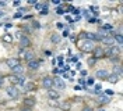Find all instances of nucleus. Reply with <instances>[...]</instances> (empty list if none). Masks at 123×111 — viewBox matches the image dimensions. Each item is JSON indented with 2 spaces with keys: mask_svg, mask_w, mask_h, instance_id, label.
<instances>
[{
  "mask_svg": "<svg viewBox=\"0 0 123 111\" xmlns=\"http://www.w3.org/2000/svg\"><path fill=\"white\" fill-rule=\"evenodd\" d=\"M78 47H80L83 52H85V53H90V52H92V50L95 49L94 42H91V40H87V39L81 40V42H78Z\"/></svg>",
  "mask_w": 123,
  "mask_h": 111,
  "instance_id": "1",
  "label": "nucleus"
},
{
  "mask_svg": "<svg viewBox=\"0 0 123 111\" xmlns=\"http://www.w3.org/2000/svg\"><path fill=\"white\" fill-rule=\"evenodd\" d=\"M106 54L109 57H112V58H113V57H117V56L120 54V49H119L117 46H111L109 50L106 52Z\"/></svg>",
  "mask_w": 123,
  "mask_h": 111,
  "instance_id": "2",
  "label": "nucleus"
},
{
  "mask_svg": "<svg viewBox=\"0 0 123 111\" xmlns=\"http://www.w3.org/2000/svg\"><path fill=\"white\" fill-rule=\"evenodd\" d=\"M6 92H7V95L11 97V99H17L18 95H20V93H18V89L15 88V86H8V88L6 89Z\"/></svg>",
  "mask_w": 123,
  "mask_h": 111,
  "instance_id": "3",
  "label": "nucleus"
},
{
  "mask_svg": "<svg viewBox=\"0 0 123 111\" xmlns=\"http://www.w3.org/2000/svg\"><path fill=\"white\" fill-rule=\"evenodd\" d=\"M42 85H43V88H46L49 90V89H52V86H53V79L49 78V76H45V78L42 79Z\"/></svg>",
  "mask_w": 123,
  "mask_h": 111,
  "instance_id": "4",
  "label": "nucleus"
},
{
  "mask_svg": "<svg viewBox=\"0 0 123 111\" xmlns=\"http://www.w3.org/2000/svg\"><path fill=\"white\" fill-rule=\"evenodd\" d=\"M92 54H94V58L98 60V58H101V57H104L105 52L102 50V47H95V49L92 50Z\"/></svg>",
  "mask_w": 123,
  "mask_h": 111,
  "instance_id": "5",
  "label": "nucleus"
},
{
  "mask_svg": "<svg viewBox=\"0 0 123 111\" xmlns=\"http://www.w3.org/2000/svg\"><path fill=\"white\" fill-rule=\"evenodd\" d=\"M6 64H7V67L8 68H14V67H17V65H20V60L18 58H7L6 60Z\"/></svg>",
  "mask_w": 123,
  "mask_h": 111,
  "instance_id": "6",
  "label": "nucleus"
},
{
  "mask_svg": "<svg viewBox=\"0 0 123 111\" xmlns=\"http://www.w3.org/2000/svg\"><path fill=\"white\" fill-rule=\"evenodd\" d=\"M95 76H97L98 79H106L108 76H109V74H108L106 69H98V71L95 72Z\"/></svg>",
  "mask_w": 123,
  "mask_h": 111,
  "instance_id": "7",
  "label": "nucleus"
},
{
  "mask_svg": "<svg viewBox=\"0 0 123 111\" xmlns=\"http://www.w3.org/2000/svg\"><path fill=\"white\" fill-rule=\"evenodd\" d=\"M53 85L57 89H66V83H64V81H63L62 78H56L53 81Z\"/></svg>",
  "mask_w": 123,
  "mask_h": 111,
  "instance_id": "8",
  "label": "nucleus"
},
{
  "mask_svg": "<svg viewBox=\"0 0 123 111\" xmlns=\"http://www.w3.org/2000/svg\"><path fill=\"white\" fill-rule=\"evenodd\" d=\"M20 44H21V47L23 49H25V47H28V46H31V40L28 36H23L21 39H20Z\"/></svg>",
  "mask_w": 123,
  "mask_h": 111,
  "instance_id": "9",
  "label": "nucleus"
},
{
  "mask_svg": "<svg viewBox=\"0 0 123 111\" xmlns=\"http://www.w3.org/2000/svg\"><path fill=\"white\" fill-rule=\"evenodd\" d=\"M48 96H49L50 100H57V99H59V92H56L53 89H49V90H48Z\"/></svg>",
  "mask_w": 123,
  "mask_h": 111,
  "instance_id": "10",
  "label": "nucleus"
},
{
  "mask_svg": "<svg viewBox=\"0 0 123 111\" xmlns=\"http://www.w3.org/2000/svg\"><path fill=\"white\" fill-rule=\"evenodd\" d=\"M35 106V99H32V97H27V99H24V107H34Z\"/></svg>",
  "mask_w": 123,
  "mask_h": 111,
  "instance_id": "11",
  "label": "nucleus"
},
{
  "mask_svg": "<svg viewBox=\"0 0 123 111\" xmlns=\"http://www.w3.org/2000/svg\"><path fill=\"white\" fill-rule=\"evenodd\" d=\"M1 40H3L4 43H13V35H11V33H4V35L1 36Z\"/></svg>",
  "mask_w": 123,
  "mask_h": 111,
  "instance_id": "12",
  "label": "nucleus"
},
{
  "mask_svg": "<svg viewBox=\"0 0 123 111\" xmlns=\"http://www.w3.org/2000/svg\"><path fill=\"white\" fill-rule=\"evenodd\" d=\"M28 67H30V69H38L39 68V61H37V60H31L30 63H28Z\"/></svg>",
  "mask_w": 123,
  "mask_h": 111,
  "instance_id": "13",
  "label": "nucleus"
},
{
  "mask_svg": "<svg viewBox=\"0 0 123 111\" xmlns=\"http://www.w3.org/2000/svg\"><path fill=\"white\" fill-rule=\"evenodd\" d=\"M113 42H115V40H113V37H112V36H105L104 39H102V43L108 44V46H112Z\"/></svg>",
  "mask_w": 123,
  "mask_h": 111,
  "instance_id": "14",
  "label": "nucleus"
},
{
  "mask_svg": "<svg viewBox=\"0 0 123 111\" xmlns=\"http://www.w3.org/2000/svg\"><path fill=\"white\" fill-rule=\"evenodd\" d=\"M24 89L31 92V90H35V89H37V85H35L34 82H28V83H25V85H24Z\"/></svg>",
  "mask_w": 123,
  "mask_h": 111,
  "instance_id": "15",
  "label": "nucleus"
},
{
  "mask_svg": "<svg viewBox=\"0 0 123 111\" xmlns=\"http://www.w3.org/2000/svg\"><path fill=\"white\" fill-rule=\"evenodd\" d=\"M59 106H60V108L63 111H69L70 110V103H69V101H62Z\"/></svg>",
  "mask_w": 123,
  "mask_h": 111,
  "instance_id": "16",
  "label": "nucleus"
},
{
  "mask_svg": "<svg viewBox=\"0 0 123 111\" xmlns=\"http://www.w3.org/2000/svg\"><path fill=\"white\" fill-rule=\"evenodd\" d=\"M24 71V67L21 65V64H20V65H17V67H14V68H13V74H17V75H20L21 74V72H23Z\"/></svg>",
  "mask_w": 123,
  "mask_h": 111,
  "instance_id": "17",
  "label": "nucleus"
},
{
  "mask_svg": "<svg viewBox=\"0 0 123 111\" xmlns=\"http://www.w3.org/2000/svg\"><path fill=\"white\" fill-rule=\"evenodd\" d=\"M106 79H108V82H111V83H116V82H117V79H119V76H117V75H115V74H112V75H109Z\"/></svg>",
  "mask_w": 123,
  "mask_h": 111,
  "instance_id": "18",
  "label": "nucleus"
},
{
  "mask_svg": "<svg viewBox=\"0 0 123 111\" xmlns=\"http://www.w3.org/2000/svg\"><path fill=\"white\" fill-rule=\"evenodd\" d=\"M113 40H116L119 44H123V37H122V33H116V35H113Z\"/></svg>",
  "mask_w": 123,
  "mask_h": 111,
  "instance_id": "19",
  "label": "nucleus"
},
{
  "mask_svg": "<svg viewBox=\"0 0 123 111\" xmlns=\"http://www.w3.org/2000/svg\"><path fill=\"white\" fill-rule=\"evenodd\" d=\"M18 78H20V75H13V76H8V81L13 83V86L18 83Z\"/></svg>",
  "mask_w": 123,
  "mask_h": 111,
  "instance_id": "20",
  "label": "nucleus"
},
{
  "mask_svg": "<svg viewBox=\"0 0 123 111\" xmlns=\"http://www.w3.org/2000/svg\"><path fill=\"white\" fill-rule=\"evenodd\" d=\"M50 40H52L53 43H59V42H60V35H57V33H53V35L50 36Z\"/></svg>",
  "mask_w": 123,
  "mask_h": 111,
  "instance_id": "21",
  "label": "nucleus"
},
{
  "mask_svg": "<svg viewBox=\"0 0 123 111\" xmlns=\"http://www.w3.org/2000/svg\"><path fill=\"white\" fill-rule=\"evenodd\" d=\"M109 101V97L108 96H101L99 99H98V103L99 104H105V103H108Z\"/></svg>",
  "mask_w": 123,
  "mask_h": 111,
  "instance_id": "22",
  "label": "nucleus"
},
{
  "mask_svg": "<svg viewBox=\"0 0 123 111\" xmlns=\"http://www.w3.org/2000/svg\"><path fill=\"white\" fill-rule=\"evenodd\" d=\"M113 74H115V75H117V76H119V75L122 74V68H120V67H119V65L113 67Z\"/></svg>",
  "mask_w": 123,
  "mask_h": 111,
  "instance_id": "23",
  "label": "nucleus"
},
{
  "mask_svg": "<svg viewBox=\"0 0 123 111\" xmlns=\"http://www.w3.org/2000/svg\"><path fill=\"white\" fill-rule=\"evenodd\" d=\"M24 58H27L28 61H31V60H34V53H32V52H28V53H27V56H25Z\"/></svg>",
  "mask_w": 123,
  "mask_h": 111,
  "instance_id": "24",
  "label": "nucleus"
},
{
  "mask_svg": "<svg viewBox=\"0 0 123 111\" xmlns=\"http://www.w3.org/2000/svg\"><path fill=\"white\" fill-rule=\"evenodd\" d=\"M48 13H49V8H48V4H45V7L41 10V14H42V15H46Z\"/></svg>",
  "mask_w": 123,
  "mask_h": 111,
  "instance_id": "25",
  "label": "nucleus"
},
{
  "mask_svg": "<svg viewBox=\"0 0 123 111\" xmlns=\"http://www.w3.org/2000/svg\"><path fill=\"white\" fill-rule=\"evenodd\" d=\"M27 53H28V52H27L25 49H21V50H20V53H18V56H20V57H23V58H24V57L27 56Z\"/></svg>",
  "mask_w": 123,
  "mask_h": 111,
  "instance_id": "26",
  "label": "nucleus"
},
{
  "mask_svg": "<svg viewBox=\"0 0 123 111\" xmlns=\"http://www.w3.org/2000/svg\"><path fill=\"white\" fill-rule=\"evenodd\" d=\"M18 85H25V78L20 75V78H18Z\"/></svg>",
  "mask_w": 123,
  "mask_h": 111,
  "instance_id": "27",
  "label": "nucleus"
},
{
  "mask_svg": "<svg viewBox=\"0 0 123 111\" xmlns=\"http://www.w3.org/2000/svg\"><path fill=\"white\" fill-rule=\"evenodd\" d=\"M32 26H34V28H37V29H38L39 26H41V24H39V21H32Z\"/></svg>",
  "mask_w": 123,
  "mask_h": 111,
  "instance_id": "28",
  "label": "nucleus"
},
{
  "mask_svg": "<svg viewBox=\"0 0 123 111\" xmlns=\"http://www.w3.org/2000/svg\"><path fill=\"white\" fill-rule=\"evenodd\" d=\"M92 92H94V93H101V86H99V85H97V86H95V89H94Z\"/></svg>",
  "mask_w": 123,
  "mask_h": 111,
  "instance_id": "29",
  "label": "nucleus"
},
{
  "mask_svg": "<svg viewBox=\"0 0 123 111\" xmlns=\"http://www.w3.org/2000/svg\"><path fill=\"white\" fill-rule=\"evenodd\" d=\"M15 37L21 39V37H23V32H21V31H17V32H15Z\"/></svg>",
  "mask_w": 123,
  "mask_h": 111,
  "instance_id": "30",
  "label": "nucleus"
},
{
  "mask_svg": "<svg viewBox=\"0 0 123 111\" xmlns=\"http://www.w3.org/2000/svg\"><path fill=\"white\" fill-rule=\"evenodd\" d=\"M88 64H90V65H94V64H95V58H90L88 60Z\"/></svg>",
  "mask_w": 123,
  "mask_h": 111,
  "instance_id": "31",
  "label": "nucleus"
},
{
  "mask_svg": "<svg viewBox=\"0 0 123 111\" xmlns=\"http://www.w3.org/2000/svg\"><path fill=\"white\" fill-rule=\"evenodd\" d=\"M49 104H50V106H59V103H56L55 100H50V101H49Z\"/></svg>",
  "mask_w": 123,
  "mask_h": 111,
  "instance_id": "32",
  "label": "nucleus"
},
{
  "mask_svg": "<svg viewBox=\"0 0 123 111\" xmlns=\"http://www.w3.org/2000/svg\"><path fill=\"white\" fill-rule=\"evenodd\" d=\"M21 15H23V13H21V11H18V13H17V14L14 15V18H20Z\"/></svg>",
  "mask_w": 123,
  "mask_h": 111,
  "instance_id": "33",
  "label": "nucleus"
},
{
  "mask_svg": "<svg viewBox=\"0 0 123 111\" xmlns=\"http://www.w3.org/2000/svg\"><path fill=\"white\" fill-rule=\"evenodd\" d=\"M24 31H25V32H28V33H30V32H31V28H30V26H27V25H25V26H24Z\"/></svg>",
  "mask_w": 123,
  "mask_h": 111,
  "instance_id": "34",
  "label": "nucleus"
},
{
  "mask_svg": "<svg viewBox=\"0 0 123 111\" xmlns=\"http://www.w3.org/2000/svg\"><path fill=\"white\" fill-rule=\"evenodd\" d=\"M56 13H57V14H63V13H64V11H63V10H62V8H56Z\"/></svg>",
  "mask_w": 123,
  "mask_h": 111,
  "instance_id": "35",
  "label": "nucleus"
},
{
  "mask_svg": "<svg viewBox=\"0 0 123 111\" xmlns=\"http://www.w3.org/2000/svg\"><path fill=\"white\" fill-rule=\"evenodd\" d=\"M83 111H94L91 108V107H84V108H83Z\"/></svg>",
  "mask_w": 123,
  "mask_h": 111,
  "instance_id": "36",
  "label": "nucleus"
},
{
  "mask_svg": "<svg viewBox=\"0 0 123 111\" xmlns=\"http://www.w3.org/2000/svg\"><path fill=\"white\" fill-rule=\"evenodd\" d=\"M21 111H31V108H30V107H23Z\"/></svg>",
  "mask_w": 123,
  "mask_h": 111,
  "instance_id": "37",
  "label": "nucleus"
},
{
  "mask_svg": "<svg viewBox=\"0 0 123 111\" xmlns=\"http://www.w3.org/2000/svg\"><path fill=\"white\" fill-rule=\"evenodd\" d=\"M88 22H90V24H94V22H95V18H88Z\"/></svg>",
  "mask_w": 123,
  "mask_h": 111,
  "instance_id": "38",
  "label": "nucleus"
},
{
  "mask_svg": "<svg viewBox=\"0 0 123 111\" xmlns=\"http://www.w3.org/2000/svg\"><path fill=\"white\" fill-rule=\"evenodd\" d=\"M88 85H94V79H92V78L88 79Z\"/></svg>",
  "mask_w": 123,
  "mask_h": 111,
  "instance_id": "39",
  "label": "nucleus"
},
{
  "mask_svg": "<svg viewBox=\"0 0 123 111\" xmlns=\"http://www.w3.org/2000/svg\"><path fill=\"white\" fill-rule=\"evenodd\" d=\"M28 3H30V4H35V6H37V0H30Z\"/></svg>",
  "mask_w": 123,
  "mask_h": 111,
  "instance_id": "40",
  "label": "nucleus"
},
{
  "mask_svg": "<svg viewBox=\"0 0 123 111\" xmlns=\"http://www.w3.org/2000/svg\"><path fill=\"white\" fill-rule=\"evenodd\" d=\"M104 29H112V26L111 25H104Z\"/></svg>",
  "mask_w": 123,
  "mask_h": 111,
  "instance_id": "41",
  "label": "nucleus"
},
{
  "mask_svg": "<svg viewBox=\"0 0 123 111\" xmlns=\"http://www.w3.org/2000/svg\"><path fill=\"white\" fill-rule=\"evenodd\" d=\"M106 95H108V96H112V95H113V92H112V90H106Z\"/></svg>",
  "mask_w": 123,
  "mask_h": 111,
  "instance_id": "42",
  "label": "nucleus"
},
{
  "mask_svg": "<svg viewBox=\"0 0 123 111\" xmlns=\"http://www.w3.org/2000/svg\"><path fill=\"white\" fill-rule=\"evenodd\" d=\"M3 82H4V79H3V78H1V76H0V88H1V86H3Z\"/></svg>",
  "mask_w": 123,
  "mask_h": 111,
  "instance_id": "43",
  "label": "nucleus"
},
{
  "mask_svg": "<svg viewBox=\"0 0 123 111\" xmlns=\"http://www.w3.org/2000/svg\"><path fill=\"white\" fill-rule=\"evenodd\" d=\"M66 20H67V21H69V22H73V20H71V18H70L69 15H66Z\"/></svg>",
  "mask_w": 123,
  "mask_h": 111,
  "instance_id": "44",
  "label": "nucleus"
},
{
  "mask_svg": "<svg viewBox=\"0 0 123 111\" xmlns=\"http://www.w3.org/2000/svg\"><path fill=\"white\" fill-rule=\"evenodd\" d=\"M67 35H69V31L66 29V31H64V32H63V36H67Z\"/></svg>",
  "mask_w": 123,
  "mask_h": 111,
  "instance_id": "45",
  "label": "nucleus"
},
{
  "mask_svg": "<svg viewBox=\"0 0 123 111\" xmlns=\"http://www.w3.org/2000/svg\"><path fill=\"white\" fill-rule=\"evenodd\" d=\"M53 3H55V4H57V6H59V4H60V0H53Z\"/></svg>",
  "mask_w": 123,
  "mask_h": 111,
  "instance_id": "46",
  "label": "nucleus"
},
{
  "mask_svg": "<svg viewBox=\"0 0 123 111\" xmlns=\"http://www.w3.org/2000/svg\"><path fill=\"white\" fill-rule=\"evenodd\" d=\"M35 7H37V10H41V8H42V6H41V4H37Z\"/></svg>",
  "mask_w": 123,
  "mask_h": 111,
  "instance_id": "47",
  "label": "nucleus"
},
{
  "mask_svg": "<svg viewBox=\"0 0 123 111\" xmlns=\"http://www.w3.org/2000/svg\"><path fill=\"white\" fill-rule=\"evenodd\" d=\"M3 15H4V13H1V11H0V17H3Z\"/></svg>",
  "mask_w": 123,
  "mask_h": 111,
  "instance_id": "48",
  "label": "nucleus"
},
{
  "mask_svg": "<svg viewBox=\"0 0 123 111\" xmlns=\"http://www.w3.org/2000/svg\"><path fill=\"white\" fill-rule=\"evenodd\" d=\"M98 111H106V110H104V108H101V110H98Z\"/></svg>",
  "mask_w": 123,
  "mask_h": 111,
  "instance_id": "49",
  "label": "nucleus"
}]
</instances>
